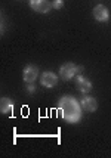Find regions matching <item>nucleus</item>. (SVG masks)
<instances>
[{"mask_svg": "<svg viewBox=\"0 0 111 158\" xmlns=\"http://www.w3.org/2000/svg\"><path fill=\"white\" fill-rule=\"evenodd\" d=\"M83 73V67H79L76 64H73V62H65L61 65V68H59V76L62 80L65 81H68V80H73L76 76L79 74H82Z\"/></svg>", "mask_w": 111, "mask_h": 158, "instance_id": "nucleus-2", "label": "nucleus"}, {"mask_svg": "<svg viewBox=\"0 0 111 158\" xmlns=\"http://www.w3.org/2000/svg\"><path fill=\"white\" fill-rule=\"evenodd\" d=\"M39 77V68L36 65H27L22 71V78L25 83H34Z\"/></svg>", "mask_w": 111, "mask_h": 158, "instance_id": "nucleus-7", "label": "nucleus"}, {"mask_svg": "<svg viewBox=\"0 0 111 158\" xmlns=\"http://www.w3.org/2000/svg\"><path fill=\"white\" fill-rule=\"evenodd\" d=\"M52 7H53V9H62L64 0H53V2H52Z\"/></svg>", "mask_w": 111, "mask_h": 158, "instance_id": "nucleus-10", "label": "nucleus"}, {"mask_svg": "<svg viewBox=\"0 0 111 158\" xmlns=\"http://www.w3.org/2000/svg\"><path fill=\"white\" fill-rule=\"evenodd\" d=\"M58 108L61 111V117L65 123L68 124H77L82 120V105L73 96H62L58 101Z\"/></svg>", "mask_w": 111, "mask_h": 158, "instance_id": "nucleus-1", "label": "nucleus"}, {"mask_svg": "<svg viewBox=\"0 0 111 158\" xmlns=\"http://www.w3.org/2000/svg\"><path fill=\"white\" fill-rule=\"evenodd\" d=\"M27 90H28V93H34V92H36V86L33 84V83H28Z\"/></svg>", "mask_w": 111, "mask_h": 158, "instance_id": "nucleus-11", "label": "nucleus"}, {"mask_svg": "<svg viewBox=\"0 0 111 158\" xmlns=\"http://www.w3.org/2000/svg\"><path fill=\"white\" fill-rule=\"evenodd\" d=\"M28 5L34 12H39V14H48L50 12V9H53L52 2L49 0H28Z\"/></svg>", "mask_w": 111, "mask_h": 158, "instance_id": "nucleus-3", "label": "nucleus"}, {"mask_svg": "<svg viewBox=\"0 0 111 158\" xmlns=\"http://www.w3.org/2000/svg\"><path fill=\"white\" fill-rule=\"evenodd\" d=\"M92 15H93V18L98 22H107L110 19V10L104 5H96L93 7V10H92Z\"/></svg>", "mask_w": 111, "mask_h": 158, "instance_id": "nucleus-5", "label": "nucleus"}, {"mask_svg": "<svg viewBox=\"0 0 111 158\" xmlns=\"http://www.w3.org/2000/svg\"><path fill=\"white\" fill-rule=\"evenodd\" d=\"M80 105H82L83 111H86V112H95L98 110V101L93 96H84L80 101Z\"/></svg>", "mask_w": 111, "mask_h": 158, "instance_id": "nucleus-8", "label": "nucleus"}, {"mask_svg": "<svg viewBox=\"0 0 111 158\" xmlns=\"http://www.w3.org/2000/svg\"><path fill=\"white\" fill-rule=\"evenodd\" d=\"M40 84L46 89H53L58 84V76L52 71H45L40 76Z\"/></svg>", "mask_w": 111, "mask_h": 158, "instance_id": "nucleus-4", "label": "nucleus"}, {"mask_svg": "<svg viewBox=\"0 0 111 158\" xmlns=\"http://www.w3.org/2000/svg\"><path fill=\"white\" fill-rule=\"evenodd\" d=\"M14 110V101L9 98H2L0 99V111L2 114H11Z\"/></svg>", "mask_w": 111, "mask_h": 158, "instance_id": "nucleus-9", "label": "nucleus"}, {"mask_svg": "<svg viewBox=\"0 0 111 158\" xmlns=\"http://www.w3.org/2000/svg\"><path fill=\"white\" fill-rule=\"evenodd\" d=\"M76 89L79 90L80 93L88 95L90 90H92V83H90L89 78H86V77H83L82 74H79V76H76Z\"/></svg>", "mask_w": 111, "mask_h": 158, "instance_id": "nucleus-6", "label": "nucleus"}]
</instances>
